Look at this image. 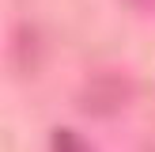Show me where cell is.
I'll return each instance as SVG.
<instances>
[{"instance_id":"1","label":"cell","mask_w":155,"mask_h":152,"mask_svg":"<svg viewBox=\"0 0 155 152\" xmlns=\"http://www.w3.org/2000/svg\"><path fill=\"white\" fill-rule=\"evenodd\" d=\"M53 152H91V148H87V141H83V137L61 129V133H53Z\"/></svg>"}]
</instances>
